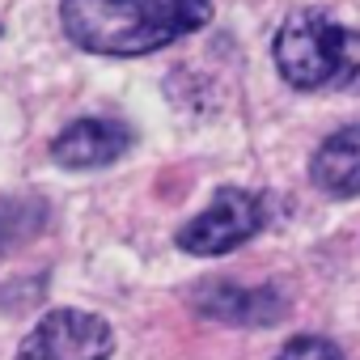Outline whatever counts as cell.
Segmentation results:
<instances>
[{"mask_svg": "<svg viewBox=\"0 0 360 360\" xmlns=\"http://www.w3.org/2000/svg\"><path fill=\"white\" fill-rule=\"evenodd\" d=\"M131 127L119 119H77L51 140V157L68 169H98L119 161L131 148Z\"/></svg>", "mask_w": 360, "mask_h": 360, "instance_id": "obj_5", "label": "cell"}, {"mask_svg": "<svg viewBox=\"0 0 360 360\" xmlns=\"http://www.w3.org/2000/svg\"><path fill=\"white\" fill-rule=\"evenodd\" d=\"M195 309L217 322L233 326H276L288 309L284 292L276 288H238V284H204L195 292Z\"/></svg>", "mask_w": 360, "mask_h": 360, "instance_id": "obj_6", "label": "cell"}, {"mask_svg": "<svg viewBox=\"0 0 360 360\" xmlns=\"http://www.w3.org/2000/svg\"><path fill=\"white\" fill-rule=\"evenodd\" d=\"M276 68L297 89L360 85V30H343L330 13L305 9L276 30Z\"/></svg>", "mask_w": 360, "mask_h": 360, "instance_id": "obj_2", "label": "cell"}, {"mask_svg": "<svg viewBox=\"0 0 360 360\" xmlns=\"http://www.w3.org/2000/svg\"><path fill=\"white\" fill-rule=\"evenodd\" d=\"M51 208L34 195H18V200H0V259L13 255L18 246L34 242L47 229Z\"/></svg>", "mask_w": 360, "mask_h": 360, "instance_id": "obj_8", "label": "cell"}, {"mask_svg": "<svg viewBox=\"0 0 360 360\" xmlns=\"http://www.w3.org/2000/svg\"><path fill=\"white\" fill-rule=\"evenodd\" d=\"M276 360H343L339 356V347L330 343V339H318V335H301V339H292Z\"/></svg>", "mask_w": 360, "mask_h": 360, "instance_id": "obj_9", "label": "cell"}, {"mask_svg": "<svg viewBox=\"0 0 360 360\" xmlns=\"http://www.w3.org/2000/svg\"><path fill=\"white\" fill-rule=\"evenodd\" d=\"M212 0H64V34L94 56H148L204 30Z\"/></svg>", "mask_w": 360, "mask_h": 360, "instance_id": "obj_1", "label": "cell"}, {"mask_svg": "<svg viewBox=\"0 0 360 360\" xmlns=\"http://www.w3.org/2000/svg\"><path fill=\"white\" fill-rule=\"evenodd\" d=\"M259 229H263V204H259V195H250L242 187H221L217 200L195 221H187L183 229H178V250L204 255V259L229 255L242 242H250Z\"/></svg>", "mask_w": 360, "mask_h": 360, "instance_id": "obj_3", "label": "cell"}, {"mask_svg": "<svg viewBox=\"0 0 360 360\" xmlns=\"http://www.w3.org/2000/svg\"><path fill=\"white\" fill-rule=\"evenodd\" d=\"M115 330L85 309H51L18 347V360H110Z\"/></svg>", "mask_w": 360, "mask_h": 360, "instance_id": "obj_4", "label": "cell"}, {"mask_svg": "<svg viewBox=\"0 0 360 360\" xmlns=\"http://www.w3.org/2000/svg\"><path fill=\"white\" fill-rule=\"evenodd\" d=\"M309 178L335 200L360 195V127H339L335 136H326L309 161Z\"/></svg>", "mask_w": 360, "mask_h": 360, "instance_id": "obj_7", "label": "cell"}]
</instances>
